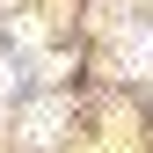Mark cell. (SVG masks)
I'll return each mask as SVG.
<instances>
[{
	"label": "cell",
	"mask_w": 153,
	"mask_h": 153,
	"mask_svg": "<svg viewBox=\"0 0 153 153\" xmlns=\"http://www.w3.org/2000/svg\"><path fill=\"white\" fill-rule=\"evenodd\" d=\"M124 73H153V29H131L124 36Z\"/></svg>",
	"instance_id": "2"
},
{
	"label": "cell",
	"mask_w": 153,
	"mask_h": 153,
	"mask_svg": "<svg viewBox=\"0 0 153 153\" xmlns=\"http://www.w3.org/2000/svg\"><path fill=\"white\" fill-rule=\"evenodd\" d=\"M66 117H73V109H66V95H44V102H29V109H22V146H29V153L59 146Z\"/></svg>",
	"instance_id": "1"
}]
</instances>
